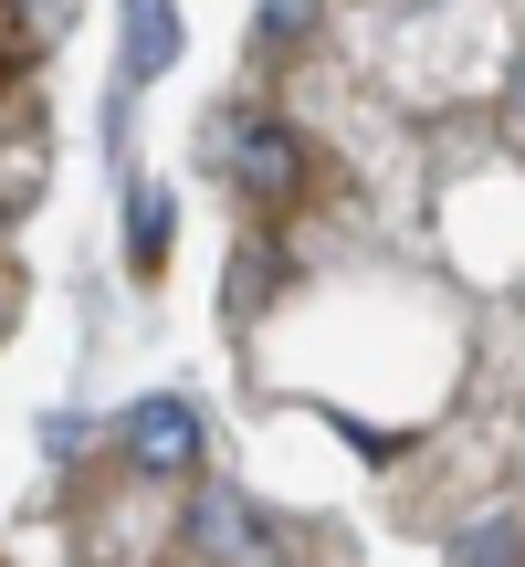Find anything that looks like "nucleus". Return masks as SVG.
Listing matches in <instances>:
<instances>
[{"label":"nucleus","instance_id":"2","mask_svg":"<svg viewBox=\"0 0 525 567\" xmlns=\"http://www.w3.org/2000/svg\"><path fill=\"white\" fill-rule=\"evenodd\" d=\"M189 536H200L210 567H284V526L274 515H253L231 484H200V515H189Z\"/></svg>","mask_w":525,"mask_h":567},{"label":"nucleus","instance_id":"7","mask_svg":"<svg viewBox=\"0 0 525 567\" xmlns=\"http://www.w3.org/2000/svg\"><path fill=\"white\" fill-rule=\"evenodd\" d=\"M305 32V0H262V42H295Z\"/></svg>","mask_w":525,"mask_h":567},{"label":"nucleus","instance_id":"4","mask_svg":"<svg viewBox=\"0 0 525 567\" xmlns=\"http://www.w3.org/2000/svg\"><path fill=\"white\" fill-rule=\"evenodd\" d=\"M179 63V11L168 0H126V84H158Z\"/></svg>","mask_w":525,"mask_h":567},{"label":"nucleus","instance_id":"1","mask_svg":"<svg viewBox=\"0 0 525 567\" xmlns=\"http://www.w3.org/2000/svg\"><path fill=\"white\" fill-rule=\"evenodd\" d=\"M231 189H243L253 210H284L295 200V179H305V137L284 116H231Z\"/></svg>","mask_w":525,"mask_h":567},{"label":"nucleus","instance_id":"3","mask_svg":"<svg viewBox=\"0 0 525 567\" xmlns=\"http://www.w3.org/2000/svg\"><path fill=\"white\" fill-rule=\"evenodd\" d=\"M126 463L137 473H200V400H137L126 410Z\"/></svg>","mask_w":525,"mask_h":567},{"label":"nucleus","instance_id":"5","mask_svg":"<svg viewBox=\"0 0 525 567\" xmlns=\"http://www.w3.org/2000/svg\"><path fill=\"white\" fill-rule=\"evenodd\" d=\"M505 557H515V515H484V526L452 547V567H505Z\"/></svg>","mask_w":525,"mask_h":567},{"label":"nucleus","instance_id":"6","mask_svg":"<svg viewBox=\"0 0 525 567\" xmlns=\"http://www.w3.org/2000/svg\"><path fill=\"white\" fill-rule=\"evenodd\" d=\"M158 252H168V189H137V264L158 274Z\"/></svg>","mask_w":525,"mask_h":567}]
</instances>
